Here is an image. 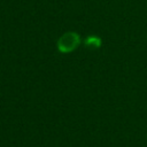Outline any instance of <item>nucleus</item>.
Masks as SVG:
<instances>
[{
  "instance_id": "nucleus-1",
  "label": "nucleus",
  "mask_w": 147,
  "mask_h": 147,
  "mask_svg": "<svg viewBox=\"0 0 147 147\" xmlns=\"http://www.w3.org/2000/svg\"><path fill=\"white\" fill-rule=\"evenodd\" d=\"M82 42L80 36L75 31L64 32L56 41V48L62 54H69L75 52Z\"/></svg>"
},
{
  "instance_id": "nucleus-2",
  "label": "nucleus",
  "mask_w": 147,
  "mask_h": 147,
  "mask_svg": "<svg viewBox=\"0 0 147 147\" xmlns=\"http://www.w3.org/2000/svg\"><path fill=\"white\" fill-rule=\"evenodd\" d=\"M100 39L96 38V37H90L86 39V45L87 46H91V45H94V47H99L100 46Z\"/></svg>"
}]
</instances>
